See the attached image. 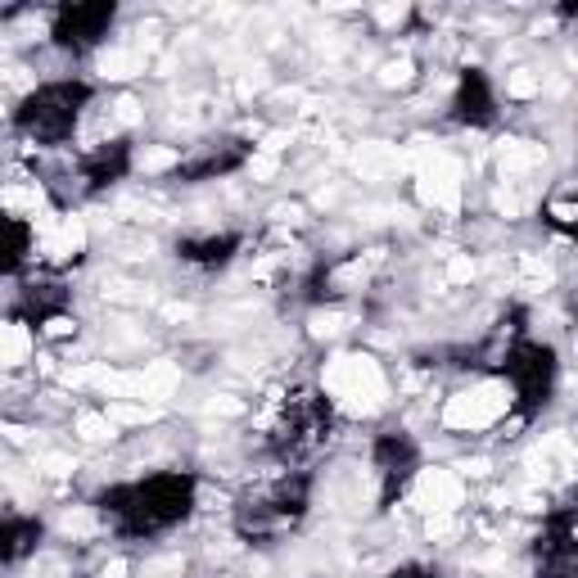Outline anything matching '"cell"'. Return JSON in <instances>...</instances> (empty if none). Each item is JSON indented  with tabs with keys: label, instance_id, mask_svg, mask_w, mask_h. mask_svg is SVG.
Listing matches in <instances>:
<instances>
[{
	"label": "cell",
	"instance_id": "1",
	"mask_svg": "<svg viewBox=\"0 0 578 578\" xmlns=\"http://www.w3.org/2000/svg\"><path fill=\"white\" fill-rule=\"evenodd\" d=\"M326 389H330L340 402L361 407V402H380V398H384V375H380V366H375L370 357L344 352V357H335V361L326 366Z\"/></svg>",
	"mask_w": 578,
	"mask_h": 578
},
{
	"label": "cell",
	"instance_id": "6",
	"mask_svg": "<svg viewBox=\"0 0 578 578\" xmlns=\"http://www.w3.org/2000/svg\"><path fill=\"white\" fill-rule=\"evenodd\" d=\"M77 430H82V439H91V443L114 439V421H109V416H82V421H77Z\"/></svg>",
	"mask_w": 578,
	"mask_h": 578
},
{
	"label": "cell",
	"instance_id": "3",
	"mask_svg": "<svg viewBox=\"0 0 578 578\" xmlns=\"http://www.w3.org/2000/svg\"><path fill=\"white\" fill-rule=\"evenodd\" d=\"M416 497H421V506L425 511H452V506H461V483L448 474V470H425L421 474V483H416Z\"/></svg>",
	"mask_w": 578,
	"mask_h": 578
},
{
	"label": "cell",
	"instance_id": "8",
	"mask_svg": "<svg viewBox=\"0 0 578 578\" xmlns=\"http://www.w3.org/2000/svg\"><path fill=\"white\" fill-rule=\"evenodd\" d=\"M172 163H177L172 149H145V154H140V167H145V172H158V167H172Z\"/></svg>",
	"mask_w": 578,
	"mask_h": 578
},
{
	"label": "cell",
	"instance_id": "7",
	"mask_svg": "<svg viewBox=\"0 0 578 578\" xmlns=\"http://www.w3.org/2000/svg\"><path fill=\"white\" fill-rule=\"evenodd\" d=\"M380 82H384V86H402V82H411V59H393V64H384Z\"/></svg>",
	"mask_w": 578,
	"mask_h": 578
},
{
	"label": "cell",
	"instance_id": "5",
	"mask_svg": "<svg viewBox=\"0 0 578 578\" xmlns=\"http://www.w3.org/2000/svg\"><path fill=\"white\" fill-rule=\"evenodd\" d=\"M543 91V82L529 73V68H515L511 77H506V96H515V100H529V96H538Z\"/></svg>",
	"mask_w": 578,
	"mask_h": 578
},
{
	"label": "cell",
	"instance_id": "4",
	"mask_svg": "<svg viewBox=\"0 0 578 578\" xmlns=\"http://www.w3.org/2000/svg\"><path fill=\"white\" fill-rule=\"evenodd\" d=\"M100 73L105 77H136V73H145V55H136V50H109L105 59H100Z\"/></svg>",
	"mask_w": 578,
	"mask_h": 578
},
{
	"label": "cell",
	"instance_id": "2",
	"mask_svg": "<svg viewBox=\"0 0 578 578\" xmlns=\"http://www.w3.org/2000/svg\"><path fill=\"white\" fill-rule=\"evenodd\" d=\"M506 389H497V384H483V389H474V393H457L452 402H448V411H443V421L452 425V430H483V425H492L502 411H506Z\"/></svg>",
	"mask_w": 578,
	"mask_h": 578
},
{
	"label": "cell",
	"instance_id": "9",
	"mask_svg": "<svg viewBox=\"0 0 578 578\" xmlns=\"http://www.w3.org/2000/svg\"><path fill=\"white\" fill-rule=\"evenodd\" d=\"M122 574H127V565H122V561H114V565L105 570V578H122Z\"/></svg>",
	"mask_w": 578,
	"mask_h": 578
}]
</instances>
